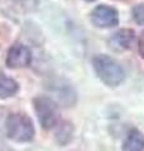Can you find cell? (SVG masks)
I'll return each instance as SVG.
<instances>
[{
	"label": "cell",
	"instance_id": "cell-1",
	"mask_svg": "<svg viewBox=\"0 0 144 151\" xmlns=\"http://www.w3.org/2000/svg\"><path fill=\"white\" fill-rule=\"evenodd\" d=\"M92 67L100 81L109 87H116L125 79L123 67L109 55L99 54L94 57Z\"/></svg>",
	"mask_w": 144,
	"mask_h": 151
},
{
	"label": "cell",
	"instance_id": "cell-2",
	"mask_svg": "<svg viewBox=\"0 0 144 151\" xmlns=\"http://www.w3.org/2000/svg\"><path fill=\"white\" fill-rule=\"evenodd\" d=\"M7 136L15 142H28L34 137V126L29 116L24 113H12L5 122Z\"/></svg>",
	"mask_w": 144,
	"mask_h": 151
},
{
	"label": "cell",
	"instance_id": "cell-3",
	"mask_svg": "<svg viewBox=\"0 0 144 151\" xmlns=\"http://www.w3.org/2000/svg\"><path fill=\"white\" fill-rule=\"evenodd\" d=\"M33 106L42 129L51 130L57 126L60 121V110L52 98L47 96H37L33 100Z\"/></svg>",
	"mask_w": 144,
	"mask_h": 151
},
{
	"label": "cell",
	"instance_id": "cell-4",
	"mask_svg": "<svg viewBox=\"0 0 144 151\" xmlns=\"http://www.w3.org/2000/svg\"><path fill=\"white\" fill-rule=\"evenodd\" d=\"M91 23L97 28H113L119 23L118 10L110 5H97L90 14Z\"/></svg>",
	"mask_w": 144,
	"mask_h": 151
},
{
	"label": "cell",
	"instance_id": "cell-5",
	"mask_svg": "<svg viewBox=\"0 0 144 151\" xmlns=\"http://www.w3.org/2000/svg\"><path fill=\"white\" fill-rule=\"evenodd\" d=\"M32 62V52L27 45L14 43L8 50L7 65L9 68H24Z\"/></svg>",
	"mask_w": 144,
	"mask_h": 151
},
{
	"label": "cell",
	"instance_id": "cell-6",
	"mask_svg": "<svg viewBox=\"0 0 144 151\" xmlns=\"http://www.w3.org/2000/svg\"><path fill=\"white\" fill-rule=\"evenodd\" d=\"M134 39H135V33H134V30L120 29L109 38V45L113 50H116V52L127 50L132 47Z\"/></svg>",
	"mask_w": 144,
	"mask_h": 151
},
{
	"label": "cell",
	"instance_id": "cell-7",
	"mask_svg": "<svg viewBox=\"0 0 144 151\" xmlns=\"http://www.w3.org/2000/svg\"><path fill=\"white\" fill-rule=\"evenodd\" d=\"M123 151H144V135L138 130H132L123 144Z\"/></svg>",
	"mask_w": 144,
	"mask_h": 151
},
{
	"label": "cell",
	"instance_id": "cell-8",
	"mask_svg": "<svg viewBox=\"0 0 144 151\" xmlns=\"http://www.w3.org/2000/svg\"><path fill=\"white\" fill-rule=\"evenodd\" d=\"M18 89H19V84L15 79L8 77L7 74L0 72V98L1 100L13 97L18 92Z\"/></svg>",
	"mask_w": 144,
	"mask_h": 151
},
{
	"label": "cell",
	"instance_id": "cell-9",
	"mask_svg": "<svg viewBox=\"0 0 144 151\" xmlns=\"http://www.w3.org/2000/svg\"><path fill=\"white\" fill-rule=\"evenodd\" d=\"M72 130H73V129H72L71 124H63L61 126L58 134H57V139H58V141H61V139H63L61 144H67L71 140V137H72Z\"/></svg>",
	"mask_w": 144,
	"mask_h": 151
},
{
	"label": "cell",
	"instance_id": "cell-10",
	"mask_svg": "<svg viewBox=\"0 0 144 151\" xmlns=\"http://www.w3.org/2000/svg\"><path fill=\"white\" fill-rule=\"evenodd\" d=\"M132 15L134 22L139 25H144V3L137 4L132 9Z\"/></svg>",
	"mask_w": 144,
	"mask_h": 151
},
{
	"label": "cell",
	"instance_id": "cell-11",
	"mask_svg": "<svg viewBox=\"0 0 144 151\" xmlns=\"http://www.w3.org/2000/svg\"><path fill=\"white\" fill-rule=\"evenodd\" d=\"M138 49H139V54L142 55V58H144V32L139 37L138 40Z\"/></svg>",
	"mask_w": 144,
	"mask_h": 151
},
{
	"label": "cell",
	"instance_id": "cell-12",
	"mask_svg": "<svg viewBox=\"0 0 144 151\" xmlns=\"http://www.w3.org/2000/svg\"><path fill=\"white\" fill-rule=\"evenodd\" d=\"M0 151H14L12 147H9L7 144H4L1 140H0Z\"/></svg>",
	"mask_w": 144,
	"mask_h": 151
},
{
	"label": "cell",
	"instance_id": "cell-13",
	"mask_svg": "<svg viewBox=\"0 0 144 151\" xmlns=\"http://www.w3.org/2000/svg\"><path fill=\"white\" fill-rule=\"evenodd\" d=\"M85 1H87V3H92V1H96V0H85Z\"/></svg>",
	"mask_w": 144,
	"mask_h": 151
}]
</instances>
